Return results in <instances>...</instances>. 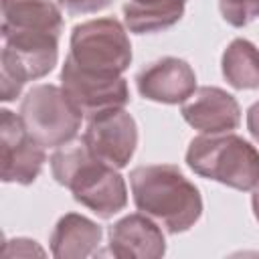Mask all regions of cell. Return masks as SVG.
Returning a JSON list of instances; mask_svg holds the SVG:
<instances>
[{"label": "cell", "mask_w": 259, "mask_h": 259, "mask_svg": "<svg viewBox=\"0 0 259 259\" xmlns=\"http://www.w3.org/2000/svg\"><path fill=\"white\" fill-rule=\"evenodd\" d=\"M247 130L251 138L259 144V101H255L247 111Z\"/></svg>", "instance_id": "cell-20"}, {"label": "cell", "mask_w": 259, "mask_h": 259, "mask_svg": "<svg viewBox=\"0 0 259 259\" xmlns=\"http://www.w3.org/2000/svg\"><path fill=\"white\" fill-rule=\"evenodd\" d=\"M184 6L186 4H138L130 0L123 4V22L127 30L136 34L160 32L182 18Z\"/></svg>", "instance_id": "cell-16"}, {"label": "cell", "mask_w": 259, "mask_h": 259, "mask_svg": "<svg viewBox=\"0 0 259 259\" xmlns=\"http://www.w3.org/2000/svg\"><path fill=\"white\" fill-rule=\"evenodd\" d=\"M251 206H253V214L259 223V184L253 188V196H251Z\"/></svg>", "instance_id": "cell-21"}, {"label": "cell", "mask_w": 259, "mask_h": 259, "mask_svg": "<svg viewBox=\"0 0 259 259\" xmlns=\"http://www.w3.org/2000/svg\"><path fill=\"white\" fill-rule=\"evenodd\" d=\"M138 4H186V0H132Z\"/></svg>", "instance_id": "cell-22"}, {"label": "cell", "mask_w": 259, "mask_h": 259, "mask_svg": "<svg viewBox=\"0 0 259 259\" xmlns=\"http://www.w3.org/2000/svg\"><path fill=\"white\" fill-rule=\"evenodd\" d=\"M103 237L101 227L77 212L61 217L51 233V253L57 259H85L95 253Z\"/></svg>", "instance_id": "cell-14"}, {"label": "cell", "mask_w": 259, "mask_h": 259, "mask_svg": "<svg viewBox=\"0 0 259 259\" xmlns=\"http://www.w3.org/2000/svg\"><path fill=\"white\" fill-rule=\"evenodd\" d=\"M2 32H47L61 36L63 14L57 0H0Z\"/></svg>", "instance_id": "cell-13"}, {"label": "cell", "mask_w": 259, "mask_h": 259, "mask_svg": "<svg viewBox=\"0 0 259 259\" xmlns=\"http://www.w3.org/2000/svg\"><path fill=\"white\" fill-rule=\"evenodd\" d=\"M61 87L87 119L105 111L123 109L130 101V89L123 77L89 75L69 59H65L61 69Z\"/></svg>", "instance_id": "cell-8"}, {"label": "cell", "mask_w": 259, "mask_h": 259, "mask_svg": "<svg viewBox=\"0 0 259 259\" xmlns=\"http://www.w3.org/2000/svg\"><path fill=\"white\" fill-rule=\"evenodd\" d=\"M138 93L156 103H184L196 91L194 69L178 57H162L136 75Z\"/></svg>", "instance_id": "cell-10"}, {"label": "cell", "mask_w": 259, "mask_h": 259, "mask_svg": "<svg viewBox=\"0 0 259 259\" xmlns=\"http://www.w3.org/2000/svg\"><path fill=\"white\" fill-rule=\"evenodd\" d=\"M219 10L231 26H247L259 18V0H219Z\"/></svg>", "instance_id": "cell-17"}, {"label": "cell", "mask_w": 259, "mask_h": 259, "mask_svg": "<svg viewBox=\"0 0 259 259\" xmlns=\"http://www.w3.org/2000/svg\"><path fill=\"white\" fill-rule=\"evenodd\" d=\"M184 121L200 134H229L241 123L237 99L221 87H200L182 105Z\"/></svg>", "instance_id": "cell-11"}, {"label": "cell", "mask_w": 259, "mask_h": 259, "mask_svg": "<svg viewBox=\"0 0 259 259\" xmlns=\"http://www.w3.org/2000/svg\"><path fill=\"white\" fill-rule=\"evenodd\" d=\"M59 38L47 32H2L0 99L12 101L24 83L49 75L59 59Z\"/></svg>", "instance_id": "cell-5"}, {"label": "cell", "mask_w": 259, "mask_h": 259, "mask_svg": "<svg viewBox=\"0 0 259 259\" xmlns=\"http://www.w3.org/2000/svg\"><path fill=\"white\" fill-rule=\"evenodd\" d=\"M109 253L119 259H160L166 253L162 229L144 212H134L109 227Z\"/></svg>", "instance_id": "cell-12"}, {"label": "cell", "mask_w": 259, "mask_h": 259, "mask_svg": "<svg viewBox=\"0 0 259 259\" xmlns=\"http://www.w3.org/2000/svg\"><path fill=\"white\" fill-rule=\"evenodd\" d=\"M47 162L45 146L26 130L22 117L0 111V176L2 182L32 184Z\"/></svg>", "instance_id": "cell-7"}, {"label": "cell", "mask_w": 259, "mask_h": 259, "mask_svg": "<svg viewBox=\"0 0 259 259\" xmlns=\"http://www.w3.org/2000/svg\"><path fill=\"white\" fill-rule=\"evenodd\" d=\"M57 2L69 14H91L105 10L111 4V0H57Z\"/></svg>", "instance_id": "cell-19"}, {"label": "cell", "mask_w": 259, "mask_h": 259, "mask_svg": "<svg viewBox=\"0 0 259 259\" xmlns=\"http://www.w3.org/2000/svg\"><path fill=\"white\" fill-rule=\"evenodd\" d=\"M2 255L4 257H32V255H45V251L38 247L36 241L32 239H8L2 247Z\"/></svg>", "instance_id": "cell-18"}, {"label": "cell", "mask_w": 259, "mask_h": 259, "mask_svg": "<svg viewBox=\"0 0 259 259\" xmlns=\"http://www.w3.org/2000/svg\"><path fill=\"white\" fill-rule=\"evenodd\" d=\"M26 130L45 146L61 148L71 144L83 121V113L69 99L63 87L34 85L20 101V111Z\"/></svg>", "instance_id": "cell-6"}, {"label": "cell", "mask_w": 259, "mask_h": 259, "mask_svg": "<svg viewBox=\"0 0 259 259\" xmlns=\"http://www.w3.org/2000/svg\"><path fill=\"white\" fill-rule=\"evenodd\" d=\"M67 59L89 75L121 77L132 63V42L115 18H93L71 32Z\"/></svg>", "instance_id": "cell-4"}, {"label": "cell", "mask_w": 259, "mask_h": 259, "mask_svg": "<svg viewBox=\"0 0 259 259\" xmlns=\"http://www.w3.org/2000/svg\"><path fill=\"white\" fill-rule=\"evenodd\" d=\"M53 178L73 198L101 219H111L127 204V188L117 168L97 160L87 146L65 144L51 156Z\"/></svg>", "instance_id": "cell-2"}, {"label": "cell", "mask_w": 259, "mask_h": 259, "mask_svg": "<svg viewBox=\"0 0 259 259\" xmlns=\"http://www.w3.org/2000/svg\"><path fill=\"white\" fill-rule=\"evenodd\" d=\"M83 144L101 162L113 168H125L138 146L136 119L125 109H113L89 117L83 132Z\"/></svg>", "instance_id": "cell-9"}, {"label": "cell", "mask_w": 259, "mask_h": 259, "mask_svg": "<svg viewBox=\"0 0 259 259\" xmlns=\"http://www.w3.org/2000/svg\"><path fill=\"white\" fill-rule=\"evenodd\" d=\"M130 186L138 210L172 235L188 231L202 214L198 188L174 164L138 166L130 172Z\"/></svg>", "instance_id": "cell-1"}, {"label": "cell", "mask_w": 259, "mask_h": 259, "mask_svg": "<svg viewBox=\"0 0 259 259\" xmlns=\"http://www.w3.org/2000/svg\"><path fill=\"white\" fill-rule=\"evenodd\" d=\"M223 77L235 89H259V49L247 38H235L221 59Z\"/></svg>", "instance_id": "cell-15"}, {"label": "cell", "mask_w": 259, "mask_h": 259, "mask_svg": "<svg viewBox=\"0 0 259 259\" xmlns=\"http://www.w3.org/2000/svg\"><path fill=\"white\" fill-rule=\"evenodd\" d=\"M186 164L194 174L235 190L259 184V150L231 132L196 136L188 144Z\"/></svg>", "instance_id": "cell-3"}]
</instances>
